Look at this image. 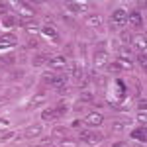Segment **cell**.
I'll return each mask as SVG.
<instances>
[{
  "label": "cell",
  "instance_id": "6da1fadb",
  "mask_svg": "<svg viewBox=\"0 0 147 147\" xmlns=\"http://www.w3.org/2000/svg\"><path fill=\"white\" fill-rule=\"evenodd\" d=\"M112 22L116 24V26H124V24L127 22V14H125L124 8H116V10L112 12Z\"/></svg>",
  "mask_w": 147,
  "mask_h": 147
},
{
  "label": "cell",
  "instance_id": "7a4b0ae2",
  "mask_svg": "<svg viewBox=\"0 0 147 147\" xmlns=\"http://www.w3.org/2000/svg\"><path fill=\"white\" fill-rule=\"evenodd\" d=\"M47 65L51 69H63L67 65V57L65 55H55V57H49L47 59Z\"/></svg>",
  "mask_w": 147,
  "mask_h": 147
},
{
  "label": "cell",
  "instance_id": "3957f363",
  "mask_svg": "<svg viewBox=\"0 0 147 147\" xmlns=\"http://www.w3.org/2000/svg\"><path fill=\"white\" fill-rule=\"evenodd\" d=\"M92 63H94V69H102L106 63H108V53H106V51H96Z\"/></svg>",
  "mask_w": 147,
  "mask_h": 147
},
{
  "label": "cell",
  "instance_id": "277c9868",
  "mask_svg": "<svg viewBox=\"0 0 147 147\" xmlns=\"http://www.w3.org/2000/svg\"><path fill=\"white\" fill-rule=\"evenodd\" d=\"M16 6H18V14L22 16V20L24 18H32V16H34V8H32L28 2H18Z\"/></svg>",
  "mask_w": 147,
  "mask_h": 147
},
{
  "label": "cell",
  "instance_id": "5b68a950",
  "mask_svg": "<svg viewBox=\"0 0 147 147\" xmlns=\"http://www.w3.org/2000/svg\"><path fill=\"white\" fill-rule=\"evenodd\" d=\"M67 8L73 12V14H84V12L88 10V4H86V2H69Z\"/></svg>",
  "mask_w": 147,
  "mask_h": 147
},
{
  "label": "cell",
  "instance_id": "8992f818",
  "mask_svg": "<svg viewBox=\"0 0 147 147\" xmlns=\"http://www.w3.org/2000/svg\"><path fill=\"white\" fill-rule=\"evenodd\" d=\"M84 122L88 125H100L102 122H104V116H102L100 112H90L86 118H84Z\"/></svg>",
  "mask_w": 147,
  "mask_h": 147
},
{
  "label": "cell",
  "instance_id": "52a82bcc",
  "mask_svg": "<svg viewBox=\"0 0 147 147\" xmlns=\"http://www.w3.org/2000/svg\"><path fill=\"white\" fill-rule=\"evenodd\" d=\"M127 22L131 24V26H136V28H141L143 26V18H141V14L137 10H134V12L127 14Z\"/></svg>",
  "mask_w": 147,
  "mask_h": 147
},
{
  "label": "cell",
  "instance_id": "ba28073f",
  "mask_svg": "<svg viewBox=\"0 0 147 147\" xmlns=\"http://www.w3.org/2000/svg\"><path fill=\"white\" fill-rule=\"evenodd\" d=\"M20 26H24V28H26V32H28L30 35H37V34H39V26H37L35 22H26V20H20Z\"/></svg>",
  "mask_w": 147,
  "mask_h": 147
},
{
  "label": "cell",
  "instance_id": "9c48e42d",
  "mask_svg": "<svg viewBox=\"0 0 147 147\" xmlns=\"http://www.w3.org/2000/svg\"><path fill=\"white\" fill-rule=\"evenodd\" d=\"M129 41H131V43H134V45H136L139 51H145V35H143V34L134 35V37H131Z\"/></svg>",
  "mask_w": 147,
  "mask_h": 147
},
{
  "label": "cell",
  "instance_id": "30bf717a",
  "mask_svg": "<svg viewBox=\"0 0 147 147\" xmlns=\"http://www.w3.org/2000/svg\"><path fill=\"white\" fill-rule=\"evenodd\" d=\"M41 129H43V127H41L39 124H34V125H30V127L26 129V134H24V136L28 137V139H32V137L39 136V134H41Z\"/></svg>",
  "mask_w": 147,
  "mask_h": 147
},
{
  "label": "cell",
  "instance_id": "8fae6325",
  "mask_svg": "<svg viewBox=\"0 0 147 147\" xmlns=\"http://www.w3.org/2000/svg\"><path fill=\"white\" fill-rule=\"evenodd\" d=\"M102 136L100 134H94V131H88V136L84 137V143H88V145H94V143H100Z\"/></svg>",
  "mask_w": 147,
  "mask_h": 147
},
{
  "label": "cell",
  "instance_id": "7c38bea8",
  "mask_svg": "<svg viewBox=\"0 0 147 147\" xmlns=\"http://www.w3.org/2000/svg\"><path fill=\"white\" fill-rule=\"evenodd\" d=\"M41 34L45 35V37H49V39H57V30L53 26H45V28L41 30Z\"/></svg>",
  "mask_w": 147,
  "mask_h": 147
},
{
  "label": "cell",
  "instance_id": "4fadbf2b",
  "mask_svg": "<svg viewBox=\"0 0 147 147\" xmlns=\"http://www.w3.org/2000/svg\"><path fill=\"white\" fill-rule=\"evenodd\" d=\"M55 108H47V110H43L41 112V120H45V122H49V120H55Z\"/></svg>",
  "mask_w": 147,
  "mask_h": 147
},
{
  "label": "cell",
  "instance_id": "5bb4252c",
  "mask_svg": "<svg viewBox=\"0 0 147 147\" xmlns=\"http://www.w3.org/2000/svg\"><path fill=\"white\" fill-rule=\"evenodd\" d=\"M86 24H88L90 28H100L102 20H100V16H88V18H86Z\"/></svg>",
  "mask_w": 147,
  "mask_h": 147
},
{
  "label": "cell",
  "instance_id": "9a60e30c",
  "mask_svg": "<svg viewBox=\"0 0 147 147\" xmlns=\"http://www.w3.org/2000/svg\"><path fill=\"white\" fill-rule=\"evenodd\" d=\"M73 79H75V80L82 79V67H80L79 63H75V65H73Z\"/></svg>",
  "mask_w": 147,
  "mask_h": 147
},
{
  "label": "cell",
  "instance_id": "2e32d148",
  "mask_svg": "<svg viewBox=\"0 0 147 147\" xmlns=\"http://www.w3.org/2000/svg\"><path fill=\"white\" fill-rule=\"evenodd\" d=\"M79 100L80 102H92V100H94V94H92V92H88V90H82L79 94Z\"/></svg>",
  "mask_w": 147,
  "mask_h": 147
},
{
  "label": "cell",
  "instance_id": "e0dca14e",
  "mask_svg": "<svg viewBox=\"0 0 147 147\" xmlns=\"http://www.w3.org/2000/svg\"><path fill=\"white\" fill-rule=\"evenodd\" d=\"M0 39H2V41H8V43H12V45L18 43V37H16L14 34H4V35H0Z\"/></svg>",
  "mask_w": 147,
  "mask_h": 147
},
{
  "label": "cell",
  "instance_id": "ac0fdd59",
  "mask_svg": "<svg viewBox=\"0 0 147 147\" xmlns=\"http://www.w3.org/2000/svg\"><path fill=\"white\" fill-rule=\"evenodd\" d=\"M116 63L120 65V69H125V71H129V69L134 67V65H131V61H129V59H124V57H122V59H118Z\"/></svg>",
  "mask_w": 147,
  "mask_h": 147
},
{
  "label": "cell",
  "instance_id": "d6986e66",
  "mask_svg": "<svg viewBox=\"0 0 147 147\" xmlns=\"http://www.w3.org/2000/svg\"><path fill=\"white\" fill-rule=\"evenodd\" d=\"M53 137H67V127H61V125H57L55 129H53Z\"/></svg>",
  "mask_w": 147,
  "mask_h": 147
},
{
  "label": "cell",
  "instance_id": "ffe728a7",
  "mask_svg": "<svg viewBox=\"0 0 147 147\" xmlns=\"http://www.w3.org/2000/svg\"><path fill=\"white\" fill-rule=\"evenodd\" d=\"M43 100H45V94H43V92H39V94H35L34 98H32V104H30V106L34 108V106H37V104H41Z\"/></svg>",
  "mask_w": 147,
  "mask_h": 147
},
{
  "label": "cell",
  "instance_id": "44dd1931",
  "mask_svg": "<svg viewBox=\"0 0 147 147\" xmlns=\"http://www.w3.org/2000/svg\"><path fill=\"white\" fill-rule=\"evenodd\" d=\"M131 137L145 141V127H139V129H136V131H131Z\"/></svg>",
  "mask_w": 147,
  "mask_h": 147
},
{
  "label": "cell",
  "instance_id": "7402d4cb",
  "mask_svg": "<svg viewBox=\"0 0 147 147\" xmlns=\"http://www.w3.org/2000/svg\"><path fill=\"white\" fill-rule=\"evenodd\" d=\"M16 45H12V43H8V41H2L0 39V53H6V51H12Z\"/></svg>",
  "mask_w": 147,
  "mask_h": 147
},
{
  "label": "cell",
  "instance_id": "603a6c76",
  "mask_svg": "<svg viewBox=\"0 0 147 147\" xmlns=\"http://www.w3.org/2000/svg\"><path fill=\"white\" fill-rule=\"evenodd\" d=\"M124 129H125L124 122H114V124H112V131H114V134H120V131H124Z\"/></svg>",
  "mask_w": 147,
  "mask_h": 147
},
{
  "label": "cell",
  "instance_id": "cb8c5ba5",
  "mask_svg": "<svg viewBox=\"0 0 147 147\" xmlns=\"http://www.w3.org/2000/svg\"><path fill=\"white\" fill-rule=\"evenodd\" d=\"M34 65L35 67H41V65H47V57H43V55H37L34 59Z\"/></svg>",
  "mask_w": 147,
  "mask_h": 147
},
{
  "label": "cell",
  "instance_id": "d4e9b609",
  "mask_svg": "<svg viewBox=\"0 0 147 147\" xmlns=\"http://www.w3.org/2000/svg\"><path fill=\"white\" fill-rule=\"evenodd\" d=\"M137 63L141 65V69H145V65H147V61H145V51H139V53H137Z\"/></svg>",
  "mask_w": 147,
  "mask_h": 147
},
{
  "label": "cell",
  "instance_id": "484cf974",
  "mask_svg": "<svg viewBox=\"0 0 147 147\" xmlns=\"http://www.w3.org/2000/svg\"><path fill=\"white\" fill-rule=\"evenodd\" d=\"M61 147H77V141H75V139H67V137H65V139L61 141Z\"/></svg>",
  "mask_w": 147,
  "mask_h": 147
},
{
  "label": "cell",
  "instance_id": "4316f807",
  "mask_svg": "<svg viewBox=\"0 0 147 147\" xmlns=\"http://www.w3.org/2000/svg\"><path fill=\"white\" fill-rule=\"evenodd\" d=\"M53 79H55V73H45V75H43V80H45L47 84H51Z\"/></svg>",
  "mask_w": 147,
  "mask_h": 147
},
{
  "label": "cell",
  "instance_id": "83f0119b",
  "mask_svg": "<svg viewBox=\"0 0 147 147\" xmlns=\"http://www.w3.org/2000/svg\"><path fill=\"white\" fill-rule=\"evenodd\" d=\"M2 24H4V28H12V26L16 24V18H10V16H8V18H6Z\"/></svg>",
  "mask_w": 147,
  "mask_h": 147
},
{
  "label": "cell",
  "instance_id": "f1b7e54d",
  "mask_svg": "<svg viewBox=\"0 0 147 147\" xmlns=\"http://www.w3.org/2000/svg\"><path fill=\"white\" fill-rule=\"evenodd\" d=\"M120 39H122V43H127V41L131 39V35L127 34V32H122V34H120Z\"/></svg>",
  "mask_w": 147,
  "mask_h": 147
},
{
  "label": "cell",
  "instance_id": "f546056e",
  "mask_svg": "<svg viewBox=\"0 0 147 147\" xmlns=\"http://www.w3.org/2000/svg\"><path fill=\"white\" fill-rule=\"evenodd\" d=\"M108 71H112V73H118V71H122V69H120V65H118V63H110V65H108Z\"/></svg>",
  "mask_w": 147,
  "mask_h": 147
},
{
  "label": "cell",
  "instance_id": "4dcf8cb0",
  "mask_svg": "<svg viewBox=\"0 0 147 147\" xmlns=\"http://www.w3.org/2000/svg\"><path fill=\"white\" fill-rule=\"evenodd\" d=\"M12 137H14V134H12V131H8V134H4V136H0V143L8 141V139H12Z\"/></svg>",
  "mask_w": 147,
  "mask_h": 147
},
{
  "label": "cell",
  "instance_id": "1f68e13d",
  "mask_svg": "<svg viewBox=\"0 0 147 147\" xmlns=\"http://www.w3.org/2000/svg\"><path fill=\"white\" fill-rule=\"evenodd\" d=\"M8 125H10V120L8 118H2L0 120V127H8Z\"/></svg>",
  "mask_w": 147,
  "mask_h": 147
},
{
  "label": "cell",
  "instance_id": "d6a6232c",
  "mask_svg": "<svg viewBox=\"0 0 147 147\" xmlns=\"http://www.w3.org/2000/svg\"><path fill=\"white\" fill-rule=\"evenodd\" d=\"M139 122L145 124V110H139Z\"/></svg>",
  "mask_w": 147,
  "mask_h": 147
}]
</instances>
